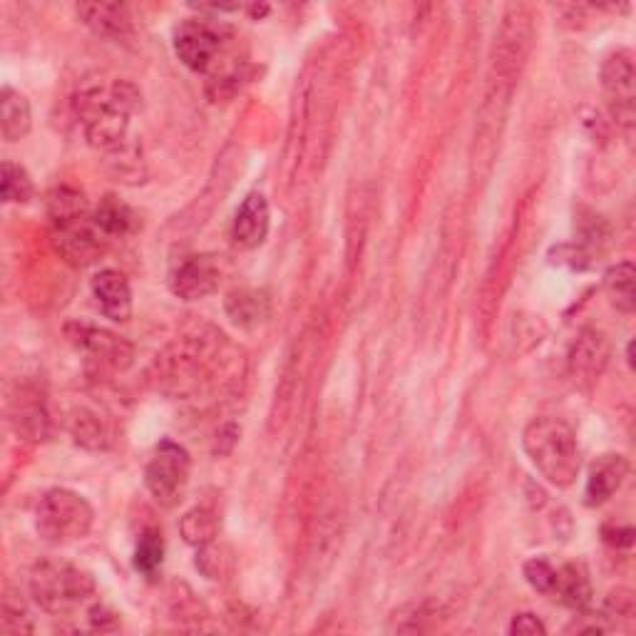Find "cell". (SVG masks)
Returning a JSON list of instances; mask_svg holds the SVG:
<instances>
[{"label": "cell", "instance_id": "6da1fadb", "mask_svg": "<svg viewBox=\"0 0 636 636\" xmlns=\"http://www.w3.org/2000/svg\"><path fill=\"white\" fill-rule=\"evenodd\" d=\"M157 386L174 398H207L237 386L245 376V359L219 331L207 329L177 339L157 355Z\"/></svg>", "mask_w": 636, "mask_h": 636}, {"label": "cell", "instance_id": "7a4b0ae2", "mask_svg": "<svg viewBox=\"0 0 636 636\" xmlns=\"http://www.w3.org/2000/svg\"><path fill=\"white\" fill-rule=\"evenodd\" d=\"M75 115L80 117L88 145L98 152L115 157L135 143L129 123L143 107V92L125 78L86 80L75 92Z\"/></svg>", "mask_w": 636, "mask_h": 636}, {"label": "cell", "instance_id": "3957f363", "mask_svg": "<svg viewBox=\"0 0 636 636\" xmlns=\"http://www.w3.org/2000/svg\"><path fill=\"white\" fill-rule=\"evenodd\" d=\"M522 447L535 470L555 488H569L579 477L582 453L575 430L559 418L530 420L522 433Z\"/></svg>", "mask_w": 636, "mask_h": 636}, {"label": "cell", "instance_id": "277c9868", "mask_svg": "<svg viewBox=\"0 0 636 636\" xmlns=\"http://www.w3.org/2000/svg\"><path fill=\"white\" fill-rule=\"evenodd\" d=\"M98 587L90 572L60 557H45L31 569L33 602L50 616H70L88 606Z\"/></svg>", "mask_w": 636, "mask_h": 636}, {"label": "cell", "instance_id": "5b68a950", "mask_svg": "<svg viewBox=\"0 0 636 636\" xmlns=\"http://www.w3.org/2000/svg\"><path fill=\"white\" fill-rule=\"evenodd\" d=\"M95 525V510L80 492L53 488L35 508V532L48 545L65 547L90 535Z\"/></svg>", "mask_w": 636, "mask_h": 636}, {"label": "cell", "instance_id": "8992f818", "mask_svg": "<svg viewBox=\"0 0 636 636\" xmlns=\"http://www.w3.org/2000/svg\"><path fill=\"white\" fill-rule=\"evenodd\" d=\"M174 55L186 70L209 75L229 53V33L207 18H190L177 25Z\"/></svg>", "mask_w": 636, "mask_h": 636}, {"label": "cell", "instance_id": "52a82bcc", "mask_svg": "<svg viewBox=\"0 0 636 636\" xmlns=\"http://www.w3.org/2000/svg\"><path fill=\"white\" fill-rule=\"evenodd\" d=\"M192 461L180 443L162 441L145 465V485L152 500L162 508H174L190 482Z\"/></svg>", "mask_w": 636, "mask_h": 636}, {"label": "cell", "instance_id": "ba28073f", "mask_svg": "<svg viewBox=\"0 0 636 636\" xmlns=\"http://www.w3.org/2000/svg\"><path fill=\"white\" fill-rule=\"evenodd\" d=\"M50 241L65 264L75 269H88L98 264L107 249V237L92 222V214L82 219L53 224Z\"/></svg>", "mask_w": 636, "mask_h": 636}, {"label": "cell", "instance_id": "9c48e42d", "mask_svg": "<svg viewBox=\"0 0 636 636\" xmlns=\"http://www.w3.org/2000/svg\"><path fill=\"white\" fill-rule=\"evenodd\" d=\"M65 339L102 368L127 371L135 363V345L107 329L72 321L65 326Z\"/></svg>", "mask_w": 636, "mask_h": 636}, {"label": "cell", "instance_id": "30bf717a", "mask_svg": "<svg viewBox=\"0 0 636 636\" xmlns=\"http://www.w3.org/2000/svg\"><path fill=\"white\" fill-rule=\"evenodd\" d=\"M602 90L612 120L626 133L634 127V100H636V72L629 50H614L602 63Z\"/></svg>", "mask_w": 636, "mask_h": 636}, {"label": "cell", "instance_id": "8fae6325", "mask_svg": "<svg viewBox=\"0 0 636 636\" xmlns=\"http://www.w3.org/2000/svg\"><path fill=\"white\" fill-rule=\"evenodd\" d=\"M219 279V264L212 257H190L170 274V292L182 302H202L217 292Z\"/></svg>", "mask_w": 636, "mask_h": 636}, {"label": "cell", "instance_id": "7c38bea8", "mask_svg": "<svg viewBox=\"0 0 636 636\" xmlns=\"http://www.w3.org/2000/svg\"><path fill=\"white\" fill-rule=\"evenodd\" d=\"M610 363V341L602 331L587 329L577 336L569 351V376L579 386H592Z\"/></svg>", "mask_w": 636, "mask_h": 636}, {"label": "cell", "instance_id": "4fadbf2b", "mask_svg": "<svg viewBox=\"0 0 636 636\" xmlns=\"http://www.w3.org/2000/svg\"><path fill=\"white\" fill-rule=\"evenodd\" d=\"M80 23L102 41L127 43L135 35V23L123 3H80L75 8Z\"/></svg>", "mask_w": 636, "mask_h": 636}, {"label": "cell", "instance_id": "5bb4252c", "mask_svg": "<svg viewBox=\"0 0 636 636\" xmlns=\"http://www.w3.org/2000/svg\"><path fill=\"white\" fill-rule=\"evenodd\" d=\"M271 227V212L264 194L251 192L247 200L241 202V207L234 214L231 222V241L234 247L251 251L261 247L269 237Z\"/></svg>", "mask_w": 636, "mask_h": 636}, {"label": "cell", "instance_id": "9a60e30c", "mask_svg": "<svg viewBox=\"0 0 636 636\" xmlns=\"http://www.w3.org/2000/svg\"><path fill=\"white\" fill-rule=\"evenodd\" d=\"M92 296L100 306V311L110 321L125 323L133 318V288H129L127 276L117 269H102L92 276Z\"/></svg>", "mask_w": 636, "mask_h": 636}, {"label": "cell", "instance_id": "2e32d148", "mask_svg": "<svg viewBox=\"0 0 636 636\" xmlns=\"http://www.w3.org/2000/svg\"><path fill=\"white\" fill-rule=\"evenodd\" d=\"M629 475V461L620 453H604L597 457L589 467L584 502L589 508H600L606 500H612Z\"/></svg>", "mask_w": 636, "mask_h": 636}, {"label": "cell", "instance_id": "e0dca14e", "mask_svg": "<svg viewBox=\"0 0 636 636\" xmlns=\"http://www.w3.org/2000/svg\"><path fill=\"white\" fill-rule=\"evenodd\" d=\"M224 311L239 329H257L271 314V298L259 288H237L224 302Z\"/></svg>", "mask_w": 636, "mask_h": 636}, {"label": "cell", "instance_id": "ac0fdd59", "mask_svg": "<svg viewBox=\"0 0 636 636\" xmlns=\"http://www.w3.org/2000/svg\"><path fill=\"white\" fill-rule=\"evenodd\" d=\"M33 127L31 102L13 88H3L0 92V133H3L5 143H21L27 137Z\"/></svg>", "mask_w": 636, "mask_h": 636}, {"label": "cell", "instance_id": "d6986e66", "mask_svg": "<svg viewBox=\"0 0 636 636\" xmlns=\"http://www.w3.org/2000/svg\"><path fill=\"white\" fill-rule=\"evenodd\" d=\"M552 600L569 606L575 612H584L592 604V582L582 565H565L557 569V582Z\"/></svg>", "mask_w": 636, "mask_h": 636}, {"label": "cell", "instance_id": "ffe728a7", "mask_svg": "<svg viewBox=\"0 0 636 636\" xmlns=\"http://www.w3.org/2000/svg\"><path fill=\"white\" fill-rule=\"evenodd\" d=\"M92 222L98 224V229L105 234V237H129V234L137 231L139 227L137 214L112 194H107L105 200H100L98 209L92 212Z\"/></svg>", "mask_w": 636, "mask_h": 636}, {"label": "cell", "instance_id": "44dd1931", "mask_svg": "<svg viewBox=\"0 0 636 636\" xmlns=\"http://www.w3.org/2000/svg\"><path fill=\"white\" fill-rule=\"evenodd\" d=\"M604 292L612 306L622 314H634L636 308V269L632 261H620L604 271Z\"/></svg>", "mask_w": 636, "mask_h": 636}, {"label": "cell", "instance_id": "7402d4cb", "mask_svg": "<svg viewBox=\"0 0 636 636\" xmlns=\"http://www.w3.org/2000/svg\"><path fill=\"white\" fill-rule=\"evenodd\" d=\"M90 214V204L88 196L82 194L75 186H55V190L48 194V217L50 224H63V222H72V219H82Z\"/></svg>", "mask_w": 636, "mask_h": 636}, {"label": "cell", "instance_id": "603a6c76", "mask_svg": "<svg viewBox=\"0 0 636 636\" xmlns=\"http://www.w3.org/2000/svg\"><path fill=\"white\" fill-rule=\"evenodd\" d=\"M70 433L72 441L86 447V451H107L110 447V430L98 413L92 410H80L70 420Z\"/></svg>", "mask_w": 636, "mask_h": 636}, {"label": "cell", "instance_id": "cb8c5ba5", "mask_svg": "<svg viewBox=\"0 0 636 636\" xmlns=\"http://www.w3.org/2000/svg\"><path fill=\"white\" fill-rule=\"evenodd\" d=\"M180 532L186 545H192V547L209 545L219 532V518L214 514V510L200 504V508H192L190 512H184V518L180 520Z\"/></svg>", "mask_w": 636, "mask_h": 636}, {"label": "cell", "instance_id": "d4e9b609", "mask_svg": "<svg viewBox=\"0 0 636 636\" xmlns=\"http://www.w3.org/2000/svg\"><path fill=\"white\" fill-rule=\"evenodd\" d=\"M194 565L204 577L212 579V582H219V579H227L234 569L231 549L217 545V542H209V545L196 547Z\"/></svg>", "mask_w": 636, "mask_h": 636}, {"label": "cell", "instance_id": "484cf974", "mask_svg": "<svg viewBox=\"0 0 636 636\" xmlns=\"http://www.w3.org/2000/svg\"><path fill=\"white\" fill-rule=\"evenodd\" d=\"M35 194V186L25 167L5 159L3 162V202L5 204H25Z\"/></svg>", "mask_w": 636, "mask_h": 636}, {"label": "cell", "instance_id": "4316f807", "mask_svg": "<svg viewBox=\"0 0 636 636\" xmlns=\"http://www.w3.org/2000/svg\"><path fill=\"white\" fill-rule=\"evenodd\" d=\"M164 559V540L159 530H147L137 542L135 549V569L147 577H152Z\"/></svg>", "mask_w": 636, "mask_h": 636}, {"label": "cell", "instance_id": "83f0119b", "mask_svg": "<svg viewBox=\"0 0 636 636\" xmlns=\"http://www.w3.org/2000/svg\"><path fill=\"white\" fill-rule=\"evenodd\" d=\"M5 634H33V616L27 612V606L23 604L21 597H15L13 592H8L3 597V620H0Z\"/></svg>", "mask_w": 636, "mask_h": 636}, {"label": "cell", "instance_id": "f1b7e54d", "mask_svg": "<svg viewBox=\"0 0 636 636\" xmlns=\"http://www.w3.org/2000/svg\"><path fill=\"white\" fill-rule=\"evenodd\" d=\"M522 575H525L527 584L535 589V592L545 597H552V592H555L557 569L552 567L547 559H530V563H525V567H522Z\"/></svg>", "mask_w": 636, "mask_h": 636}, {"label": "cell", "instance_id": "f546056e", "mask_svg": "<svg viewBox=\"0 0 636 636\" xmlns=\"http://www.w3.org/2000/svg\"><path fill=\"white\" fill-rule=\"evenodd\" d=\"M549 261L572 271H584L592 266V254H589V249L584 245H563L549 251Z\"/></svg>", "mask_w": 636, "mask_h": 636}, {"label": "cell", "instance_id": "4dcf8cb0", "mask_svg": "<svg viewBox=\"0 0 636 636\" xmlns=\"http://www.w3.org/2000/svg\"><path fill=\"white\" fill-rule=\"evenodd\" d=\"M602 614L612 622V626L616 624V620H632L634 616V594L629 592V589H616V592L606 597Z\"/></svg>", "mask_w": 636, "mask_h": 636}, {"label": "cell", "instance_id": "1f68e13d", "mask_svg": "<svg viewBox=\"0 0 636 636\" xmlns=\"http://www.w3.org/2000/svg\"><path fill=\"white\" fill-rule=\"evenodd\" d=\"M510 634L512 636H545L547 626L542 624L540 616L535 614H514V620L510 622Z\"/></svg>", "mask_w": 636, "mask_h": 636}, {"label": "cell", "instance_id": "d6a6232c", "mask_svg": "<svg viewBox=\"0 0 636 636\" xmlns=\"http://www.w3.org/2000/svg\"><path fill=\"white\" fill-rule=\"evenodd\" d=\"M602 537L606 545L612 547H632L634 542V530L629 525H604L602 527Z\"/></svg>", "mask_w": 636, "mask_h": 636}]
</instances>
